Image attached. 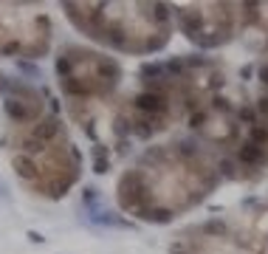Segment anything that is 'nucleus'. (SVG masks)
Wrapping results in <instances>:
<instances>
[{
	"instance_id": "obj_1",
	"label": "nucleus",
	"mask_w": 268,
	"mask_h": 254,
	"mask_svg": "<svg viewBox=\"0 0 268 254\" xmlns=\"http://www.w3.org/2000/svg\"><path fill=\"white\" fill-rule=\"evenodd\" d=\"M220 181L209 155L189 144L147 150L119 181V203L135 218L169 220L201 203Z\"/></svg>"
},
{
	"instance_id": "obj_2",
	"label": "nucleus",
	"mask_w": 268,
	"mask_h": 254,
	"mask_svg": "<svg viewBox=\"0 0 268 254\" xmlns=\"http://www.w3.org/2000/svg\"><path fill=\"white\" fill-rule=\"evenodd\" d=\"M82 34L124 54H153L169 40V12L161 3H65Z\"/></svg>"
},
{
	"instance_id": "obj_3",
	"label": "nucleus",
	"mask_w": 268,
	"mask_h": 254,
	"mask_svg": "<svg viewBox=\"0 0 268 254\" xmlns=\"http://www.w3.org/2000/svg\"><path fill=\"white\" fill-rule=\"evenodd\" d=\"M14 170L37 195L59 198L79 178V152L68 139L65 125L48 116L23 125L14 141Z\"/></svg>"
},
{
	"instance_id": "obj_4",
	"label": "nucleus",
	"mask_w": 268,
	"mask_h": 254,
	"mask_svg": "<svg viewBox=\"0 0 268 254\" xmlns=\"http://www.w3.org/2000/svg\"><path fill=\"white\" fill-rule=\"evenodd\" d=\"M56 74H59V85L65 96L74 102V107L105 99L119 85V76H122L116 59L79 46L62 48V54L56 59Z\"/></svg>"
},
{
	"instance_id": "obj_5",
	"label": "nucleus",
	"mask_w": 268,
	"mask_h": 254,
	"mask_svg": "<svg viewBox=\"0 0 268 254\" xmlns=\"http://www.w3.org/2000/svg\"><path fill=\"white\" fill-rule=\"evenodd\" d=\"M172 254H266V234L232 220H209L181 231Z\"/></svg>"
},
{
	"instance_id": "obj_6",
	"label": "nucleus",
	"mask_w": 268,
	"mask_h": 254,
	"mask_svg": "<svg viewBox=\"0 0 268 254\" xmlns=\"http://www.w3.org/2000/svg\"><path fill=\"white\" fill-rule=\"evenodd\" d=\"M51 46V23L40 6L0 3V54L43 57Z\"/></svg>"
},
{
	"instance_id": "obj_7",
	"label": "nucleus",
	"mask_w": 268,
	"mask_h": 254,
	"mask_svg": "<svg viewBox=\"0 0 268 254\" xmlns=\"http://www.w3.org/2000/svg\"><path fill=\"white\" fill-rule=\"evenodd\" d=\"M175 23L195 46L212 48L229 43L243 23V6L232 3H189L175 9Z\"/></svg>"
},
{
	"instance_id": "obj_8",
	"label": "nucleus",
	"mask_w": 268,
	"mask_h": 254,
	"mask_svg": "<svg viewBox=\"0 0 268 254\" xmlns=\"http://www.w3.org/2000/svg\"><path fill=\"white\" fill-rule=\"evenodd\" d=\"M243 28L257 34L263 40V48L268 51V3H251L243 6Z\"/></svg>"
},
{
	"instance_id": "obj_9",
	"label": "nucleus",
	"mask_w": 268,
	"mask_h": 254,
	"mask_svg": "<svg viewBox=\"0 0 268 254\" xmlns=\"http://www.w3.org/2000/svg\"><path fill=\"white\" fill-rule=\"evenodd\" d=\"M254 125L268 139V62L260 68V96L254 104Z\"/></svg>"
}]
</instances>
